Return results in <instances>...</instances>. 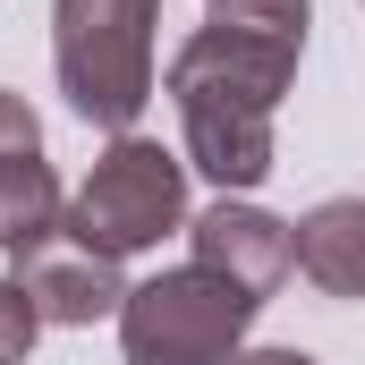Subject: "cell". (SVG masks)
I'll use <instances>...</instances> for the list:
<instances>
[{"label": "cell", "instance_id": "obj_3", "mask_svg": "<svg viewBox=\"0 0 365 365\" xmlns=\"http://www.w3.org/2000/svg\"><path fill=\"white\" fill-rule=\"evenodd\" d=\"M179 221H187V162L170 145H153V136H110L93 153V170H86V187H77L60 230L119 264V255L162 247Z\"/></svg>", "mask_w": 365, "mask_h": 365}, {"label": "cell", "instance_id": "obj_11", "mask_svg": "<svg viewBox=\"0 0 365 365\" xmlns=\"http://www.w3.org/2000/svg\"><path fill=\"white\" fill-rule=\"evenodd\" d=\"M34 145H43V119L26 110V93L0 86V153H34Z\"/></svg>", "mask_w": 365, "mask_h": 365}, {"label": "cell", "instance_id": "obj_2", "mask_svg": "<svg viewBox=\"0 0 365 365\" xmlns=\"http://www.w3.org/2000/svg\"><path fill=\"white\" fill-rule=\"evenodd\" d=\"M153 26L162 0H51V68L86 128L136 136L153 102Z\"/></svg>", "mask_w": 365, "mask_h": 365}, {"label": "cell", "instance_id": "obj_4", "mask_svg": "<svg viewBox=\"0 0 365 365\" xmlns=\"http://www.w3.org/2000/svg\"><path fill=\"white\" fill-rule=\"evenodd\" d=\"M247 323H255L247 289L179 264V272H153L128 289L119 349H128V365H238L247 357Z\"/></svg>", "mask_w": 365, "mask_h": 365}, {"label": "cell", "instance_id": "obj_8", "mask_svg": "<svg viewBox=\"0 0 365 365\" xmlns=\"http://www.w3.org/2000/svg\"><path fill=\"white\" fill-rule=\"evenodd\" d=\"M60 221H68V204H60V179H51L43 145H34V153H0V247L26 255V247H43Z\"/></svg>", "mask_w": 365, "mask_h": 365}, {"label": "cell", "instance_id": "obj_12", "mask_svg": "<svg viewBox=\"0 0 365 365\" xmlns=\"http://www.w3.org/2000/svg\"><path fill=\"white\" fill-rule=\"evenodd\" d=\"M238 365H314V357H306V349H247Z\"/></svg>", "mask_w": 365, "mask_h": 365}, {"label": "cell", "instance_id": "obj_5", "mask_svg": "<svg viewBox=\"0 0 365 365\" xmlns=\"http://www.w3.org/2000/svg\"><path fill=\"white\" fill-rule=\"evenodd\" d=\"M187 238H195V255H187L195 272L247 289L255 306H264L280 280H289V264H297V221H272V212L247 204V195H221L212 212H195Z\"/></svg>", "mask_w": 365, "mask_h": 365}, {"label": "cell", "instance_id": "obj_9", "mask_svg": "<svg viewBox=\"0 0 365 365\" xmlns=\"http://www.w3.org/2000/svg\"><path fill=\"white\" fill-rule=\"evenodd\" d=\"M212 17L230 26H272V34H306L314 26V0H204Z\"/></svg>", "mask_w": 365, "mask_h": 365}, {"label": "cell", "instance_id": "obj_10", "mask_svg": "<svg viewBox=\"0 0 365 365\" xmlns=\"http://www.w3.org/2000/svg\"><path fill=\"white\" fill-rule=\"evenodd\" d=\"M34 331H43L34 297H26L17 280H0V365H26V349H34Z\"/></svg>", "mask_w": 365, "mask_h": 365}, {"label": "cell", "instance_id": "obj_6", "mask_svg": "<svg viewBox=\"0 0 365 365\" xmlns=\"http://www.w3.org/2000/svg\"><path fill=\"white\" fill-rule=\"evenodd\" d=\"M17 289L34 297V314L43 323H68V331H86L102 314H119L128 306V280L110 255H93L86 238H68V230H51L43 247H26L17 255Z\"/></svg>", "mask_w": 365, "mask_h": 365}, {"label": "cell", "instance_id": "obj_1", "mask_svg": "<svg viewBox=\"0 0 365 365\" xmlns=\"http://www.w3.org/2000/svg\"><path fill=\"white\" fill-rule=\"evenodd\" d=\"M297 51L306 34H272V26H195L170 60V102H179V136L187 162L221 195H247V187L272 179V110L289 77H297Z\"/></svg>", "mask_w": 365, "mask_h": 365}, {"label": "cell", "instance_id": "obj_7", "mask_svg": "<svg viewBox=\"0 0 365 365\" xmlns=\"http://www.w3.org/2000/svg\"><path fill=\"white\" fill-rule=\"evenodd\" d=\"M297 272L323 297H365V195H323L297 221Z\"/></svg>", "mask_w": 365, "mask_h": 365}]
</instances>
